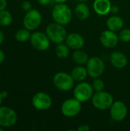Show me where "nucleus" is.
Here are the masks:
<instances>
[{
    "instance_id": "obj_27",
    "label": "nucleus",
    "mask_w": 130,
    "mask_h": 131,
    "mask_svg": "<svg viewBox=\"0 0 130 131\" xmlns=\"http://www.w3.org/2000/svg\"><path fill=\"white\" fill-rule=\"evenodd\" d=\"M90 127H89V125L87 124H82L80 126H79L77 129V131H90Z\"/></svg>"
},
{
    "instance_id": "obj_36",
    "label": "nucleus",
    "mask_w": 130,
    "mask_h": 131,
    "mask_svg": "<svg viewBox=\"0 0 130 131\" xmlns=\"http://www.w3.org/2000/svg\"><path fill=\"white\" fill-rule=\"evenodd\" d=\"M77 1H79V2H87V1H88V0H77Z\"/></svg>"
},
{
    "instance_id": "obj_4",
    "label": "nucleus",
    "mask_w": 130,
    "mask_h": 131,
    "mask_svg": "<svg viewBox=\"0 0 130 131\" xmlns=\"http://www.w3.org/2000/svg\"><path fill=\"white\" fill-rule=\"evenodd\" d=\"M74 80L71 74L66 72H57L53 77V84L57 89L61 91H69L74 86Z\"/></svg>"
},
{
    "instance_id": "obj_25",
    "label": "nucleus",
    "mask_w": 130,
    "mask_h": 131,
    "mask_svg": "<svg viewBox=\"0 0 130 131\" xmlns=\"http://www.w3.org/2000/svg\"><path fill=\"white\" fill-rule=\"evenodd\" d=\"M119 38L123 42H129L130 41V29L124 28L123 29L119 35Z\"/></svg>"
},
{
    "instance_id": "obj_22",
    "label": "nucleus",
    "mask_w": 130,
    "mask_h": 131,
    "mask_svg": "<svg viewBox=\"0 0 130 131\" xmlns=\"http://www.w3.org/2000/svg\"><path fill=\"white\" fill-rule=\"evenodd\" d=\"M31 35V34L30 32V30H28L25 28H20L15 32V38L16 39V41H18L19 42H25V41L30 40Z\"/></svg>"
},
{
    "instance_id": "obj_7",
    "label": "nucleus",
    "mask_w": 130,
    "mask_h": 131,
    "mask_svg": "<svg viewBox=\"0 0 130 131\" xmlns=\"http://www.w3.org/2000/svg\"><path fill=\"white\" fill-rule=\"evenodd\" d=\"M88 75L92 78H100L105 71V64L102 58L94 56L89 58L87 63Z\"/></svg>"
},
{
    "instance_id": "obj_16",
    "label": "nucleus",
    "mask_w": 130,
    "mask_h": 131,
    "mask_svg": "<svg viewBox=\"0 0 130 131\" xmlns=\"http://www.w3.org/2000/svg\"><path fill=\"white\" fill-rule=\"evenodd\" d=\"M93 10L100 15H106L110 12L112 4L110 0H94Z\"/></svg>"
},
{
    "instance_id": "obj_6",
    "label": "nucleus",
    "mask_w": 130,
    "mask_h": 131,
    "mask_svg": "<svg viewBox=\"0 0 130 131\" xmlns=\"http://www.w3.org/2000/svg\"><path fill=\"white\" fill-rule=\"evenodd\" d=\"M82 103L75 97L65 100L61 107V113L67 117H74L78 115L82 109Z\"/></svg>"
},
{
    "instance_id": "obj_1",
    "label": "nucleus",
    "mask_w": 130,
    "mask_h": 131,
    "mask_svg": "<svg viewBox=\"0 0 130 131\" xmlns=\"http://www.w3.org/2000/svg\"><path fill=\"white\" fill-rule=\"evenodd\" d=\"M51 16L54 22L62 25H67L72 19V11L65 3L56 4L51 12Z\"/></svg>"
},
{
    "instance_id": "obj_11",
    "label": "nucleus",
    "mask_w": 130,
    "mask_h": 131,
    "mask_svg": "<svg viewBox=\"0 0 130 131\" xmlns=\"http://www.w3.org/2000/svg\"><path fill=\"white\" fill-rule=\"evenodd\" d=\"M31 45L38 51H46L50 46V39L46 33L41 31H34L31 34L30 38Z\"/></svg>"
},
{
    "instance_id": "obj_32",
    "label": "nucleus",
    "mask_w": 130,
    "mask_h": 131,
    "mask_svg": "<svg viewBox=\"0 0 130 131\" xmlns=\"http://www.w3.org/2000/svg\"><path fill=\"white\" fill-rule=\"evenodd\" d=\"M0 94H1V95H2V97H3V99L6 98V97H8V93L6 91H2L0 92Z\"/></svg>"
},
{
    "instance_id": "obj_17",
    "label": "nucleus",
    "mask_w": 130,
    "mask_h": 131,
    "mask_svg": "<svg viewBox=\"0 0 130 131\" xmlns=\"http://www.w3.org/2000/svg\"><path fill=\"white\" fill-rule=\"evenodd\" d=\"M123 24L124 23L123 18L116 15H111L110 17L108 18L107 21V28L115 32L122 29V28L123 27Z\"/></svg>"
},
{
    "instance_id": "obj_30",
    "label": "nucleus",
    "mask_w": 130,
    "mask_h": 131,
    "mask_svg": "<svg viewBox=\"0 0 130 131\" xmlns=\"http://www.w3.org/2000/svg\"><path fill=\"white\" fill-rule=\"evenodd\" d=\"M52 0H38V2L41 5H48Z\"/></svg>"
},
{
    "instance_id": "obj_12",
    "label": "nucleus",
    "mask_w": 130,
    "mask_h": 131,
    "mask_svg": "<svg viewBox=\"0 0 130 131\" xmlns=\"http://www.w3.org/2000/svg\"><path fill=\"white\" fill-rule=\"evenodd\" d=\"M111 118L116 122L123 121L127 115V107L121 101H114L110 108Z\"/></svg>"
},
{
    "instance_id": "obj_2",
    "label": "nucleus",
    "mask_w": 130,
    "mask_h": 131,
    "mask_svg": "<svg viewBox=\"0 0 130 131\" xmlns=\"http://www.w3.org/2000/svg\"><path fill=\"white\" fill-rule=\"evenodd\" d=\"M64 26V25H62L57 22L51 23L47 26L45 33L51 41L57 45L60 43H63V41L66 40L67 32Z\"/></svg>"
},
{
    "instance_id": "obj_28",
    "label": "nucleus",
    "mask_w": 130,
    "mask_h": 131,
    "mask_svg": "<svg viewBox=\"0 0 130 131\" xmlns=\"http://www.w3.org/2000/svg\"><path fill=\"white\" fill-rule=\"evenodd\" d=\"M7 6V0H0V11L5 9Z\"/></svg>"
},
{
    "instance_id": "obj_15",
    "label": "nucleus",
    "mask_w": 130,
    "mask_h": 131,
    "mask_svg": "<svg viewBox=\"0 0 130 131\" xmlns=\"http://www.w3.org/2000/svg\"><path fill=\"white\" fill-rule=\"evenodd\" d=\"M110 61L113 67L119 69L125 68L128 63L127 57L120 51L112 52L110 55Z\"/></svg>"
},
{
    "instance_id": "obj_31",
    "label": "nucleus",
    "mask_w": 130,
    "mask_h": 131,
    "mask_svg": "<svg viewBox=\"0 0 130 131\" xmlns=\"http://www.w3.org/2000/svg\"><path fill=\"white\" fill-rule=\"evenodd\" d=\"M5 53H4V51L2 49H0V64L2 63L5 61Z\"/></svg>"
},
{
    "instance_id": "obj_10",
    "label": "nucleus",
    "mask_w": 130,
    "mask_h": 131,
    "mask_svg": "<svg viewBox=\"0 0 130 131\" xmlns=\"http://www.w3.org/2000/svg\"><path fill=\"white\" fill-rule=\"evenodd\" d=\"M31 104L38 111H47L52 105V99L48 94L40 91L32 97Z\"/></svg>"
},
{
    "instance_id": "obj_19",
    "label": "nucleus",
    "mask_w": 130,
    "mask_h": 131,
    "mask_svg": "<svg viewBox=\"0 0 130 131\" xmlns=\"http://www.w3.org/2000/svg\"><path fill=\"white\" fill-rule=\"evenodd\" d=\"M70 74L75 81L81 82L87 78L88 73H87V68L84 67L83 65H78L72 69Z\"/></svg>"
},
{
    "instance_id": "obj_14",
    "label": "nucleus",
    "mask_w": 130,
    "mask_h": 131,
    "mask_svg": "<svg viewBox=\"0 0 130 131\" xmlns=\"http://www.w3.org/2000/svg\"><path fill=\"white\" fill-rule=\"evenodd\" d=\"M65 41L67 46L73 50L81 49L85 44V40L84 37L76 32L68 34Z\"/></svg>"
},
{
    "instance_id": "obj_34",
    "label": "nucleus",
    "mask_w": 130,
    "mask_h": 131,
    "mask_svg": "<svg viewBox=\"0 0 130 131\" xmlns=\"http://www.w3.org/2000/svg\"><path fill=\"white\" fill-rule=\"evenodd\" d=\"M53 2H54L56 4H58V3H65L67 0H52Z\"/></svg>"
},
{
    "instance_id": "obj_23",
    "label": "nucleus",
    "mask_w": 130,
    "mask_h": 131,
    "mask_svg": "<svg viewBox=\"0 0 130 131\" xmlns=\"http://www.w3.org/2000/svg\"><path fill=\"white\" fill-rule=\"evenodd\" d=\"M12 15L11 12L8 10L0 11V25L3 27H7L10 25L12 22Z\"/></svg>"
},
{
    "instance_id": "obj_13",
    "label": "nucleus",
    "mask_w": 130,
    "mask_h": 131,
    "mask_svg": "<svg viewBox=\"0 0 130 131\" xmlns=\"http://www.w3.org/2000/svg\"><path fill=\"white\" fill-rule=\"evenodd\" d=\"M100 41L102 45L107 48H115L119 43L120 38L117 34L115 31H113L110 29L104 30L102 31L100 36Z\"/></svg>"
},
{
    "instance_id": "obj_29",
    "label": "nucleus",
    "mask_w": 130,
    "mask_h": 131,
    "mask_svg": "<svg viewBox=\"0 0 130 131\" xmlns=\"http://www.w3.org/2000/svg\"><path fill=\"white\" fill-rule=\"evenodd\" d=\"M120 9H119V7L116 6V5H112L111 7V10H110V12H112L113 15H116L119 12Z\"/></svg>"
},
{
    "instance_id": "obj_5",
    "label": "nucleus",
    "mask_w": 130,
    "mask_h": 131,
    "mask_svg": "<svg viewBox=\"0 0 130 131\" xmlns=\"http://www.w3.org/2000/svg\"><path fill=\"white\" fill-rule=\"evenodd\" d=\"M93 88L88 82H79L74 89V97L81 103H85L92 99L93 95Z\"/></svg>"
},
{
    "instance_id": "obj_37",
    "label": "nucleus",
    "mask_w": 130,
    "mask_h": 131,
    "mask_svg": "<svg viewBox=\"0 0 130 131\" xmlns=\"http://www.w3.org/2000/svg\"><path fill=\"white\" fill-rule=\"evenodd\" d=\"M2 130H3V129H2V127L0 126V131H2Z\"/></svg>"
},
{
    "instance_id": "obj_24",
    "label": "nucleus",
    "mask_w": 130,
    "mask_h": 131,
    "mask_svg": "<svg viewBox=\"0 0 130 131\" xmlns=\"http://www.w3.org/2000/svg\"><path fill=\"white\" fill-rule=\"evenodd\" d=\"M92 86L93 88V90L96 92H97V91H102L104 90V88H105V84H104L103 81L102 79H100V78H95V80L93 82Z\"/></svg>"
},
{
    "instance_id": "obj_21",
    "label": "nucleus",
    "mask_w": 130,
    "mask_h": 131,
    "mask_svg": "<svg viewBox=\"0 0 130 131\" xmlns=\"http://www.w3.org/2000/svg\"><path fill=\"white\" fill-rule=\"evenodd\" d=\"M70 53V48L67 46V44L60 43L57 44V45L55 48V54L57 56V58L61 59H64L67 58Z\"/></svg>"
},
{
    "instance_id": "obj_26",
    "label": "nucleus",
    "mask_w": 130,
    "mask_h": 131,
    "mask_svg": "<svg viewBox=\"0 0 130 131\" xmlns=\"http://www.w3.org/2000/svg\"><path fill=\"white\" fill-rule=\"evenodd\" d=\"M21 7L23 11L25 12H28L31 9H32V5L29 1H23L21 4Z\"/></svg>"
},
{
    "instance_id": "obj_9",
    "label": "nucleus",
    "mask_w": 130,
    "mask_h": 131,
    "mask_svg": "<svg viewBox=\"0 0 130 131\" xmlns=\"http://www.w3.org/2000/svg\"><path fill=\"white\" fill-rule=\"evenodd\" d=\"M18 121L16 112L9 107L0 106V126L2 127H13Z\"/></svg>"
},
{
    "instance_id": "obj_3",
    "label": "nucleus",
    "mask_w": 130,
    "mask_h": 131,
    "mask_svg": "<svg viewBox=\"0 0 130 131\" xmlns=\"http://www.w3.org/2000/svg\"><path fill=\"white\" fill-rule=\"evenodd\" d=\"M92 104L98 110L105 111L110 109L113 104V97L109 92L102 91L93 94L92 97Z\"/></svg>"
},
{
    "instance_id": "obj_33",
    "label": "nucleus",
    "mask_w": 130,
    "mask_h": 131,
    "mask_svg": "<svg viewBox=\"0 0 130 131\" xmlns=\"http://www.w3.org/2000/svg\"><path fill=\"white\" fill-rule=\"evenodd\" d=\"M3 41H4V34H3V32L0 30V45L2 44Z\"/></svg>"
},
{
    "instance_id": "obj_20",
    "label": "nucleus",
    "mask_w": 130,
    "mask_h": 131,
    "mask_svg": "<svg viewBox=\"0 0 130 131\" xmlns=\"http://www.w3.org/2000/svg\"><path fill=\"white\" fill-rule=\"evenodd\" d=\"M72 59L78 65H84L87 64L89 60V57L88 54L84 51L78 49V50H74V51L73 52Z\"/></svg>"
},
{
    "instance_id": "obj_8",
    "label": "nucleus",
    "mask_w": 130,
    "mask_h": 131,
    "mask_svg": "<svg viewBox=\"0 0 130 131\" xmlns=\"http://www.w3.org/2000/svg\"><path fill=\"white\" fill-rule=\"evenodd\" d=\"M42 21V16L39 11L37 9H31L27 12L23 18V25L25 28L34 31L37 29Z\"/></svg>"
},
{
    "instance_id": "obj_35",
    "label": "nucleus",
    "mask_w": 130,
    "mask_h": 131,
    "mask_svg": "<svg viewBox=\"0 0 130 131\" xmlns=\"http://www.w3.org/2000/svg\"><path fill=\"white\" fill-rule=\"evenodd\" d=\"M2 100H3V97H2V95H1V94H0V106H1V104H2Z\"/></svg>"
},
{
    "instance_id": "obj_18",
    "label": "nucleus",
    "mask_w": 130,
    "mask_h": 131,
    "mask_svg": "<svg viewBox=\"0 0 130 131\" xmlns=\"http://www.w3.org/2000/svg\"><path fill=\"white\" fill-rule=\"evenodd\" d=\"M74 13L80 20H86L89 18L90 11L89 6L86 3L80 2L75 7Z\"/></svg>"
}]
</instances>
